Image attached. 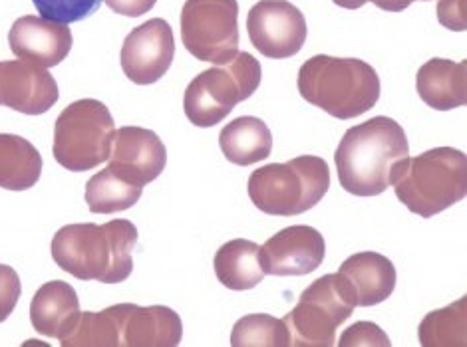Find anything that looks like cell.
Instances as JSON below:
<instances>
[{"label": "cell", "instance_id": "obj_21", "mask_svg": "<svg viewBox=\"0 0 467 347\" xmlns=\"http://www.w3.org/2000/svg\"><path fill=\"white\" fill-rule=\"evenodd\" d=\"M259 249L257 242L244 239H235L221 246L213 260L219 282L237 292L259 286L266 276L259 262Z\"/></svg>", "mask_w": 467, "mask_h": 347}, {"label": "cell", "instance_id": "obj_33", "mask_svg": "<svg viewBox=\"0 0 467 347\" xmlns=\"http://www.w3.org/2000/svg\"><path fill=\"white\" fill-rule=\"evenodd\" d=\"M366 3H370V0H335V5L340 8H348V10H356L364 6Z\"/></svg>", "mask_w": 467, "mask_h": 347}, {"label": "cell", "instance_id": "obj_12", "mask_svg": "<svg viewBox=\"0 0 467 347\" xmlns=\"http://www.w3.org/2000/svg\"><path fill=\"white\" fill-rule=\"evenodd\" d=\"M325 237L306 225L283 229L259 249V262L265 274L305 276L325 262Z\"/></svg>", "mask_w": 467, "mask_h": 347}, {"label": "cell", "instance_id": "obj_13", "mask_svg": "<svg viewBox=\"0 0 467 347\" xmlns=\"http://www.w3.org/2000/svg\"><path fill=\"white\" fill-rule=\"evenodd\" d=\"M58 97V84L44 66L26 60L0 62V106L40 116L57 106Z\"/></svg>", "mask_w": 467, "mask_h": 347}, {"label": "cell", "instance_id": "obj_20", "mask_svg": "<svg viewBox=\"0 0 467 347\" xmlns=\"http://www.w3.org/2000/svg\"><path fill=\"white\" fill-rule=\"evenodd\" d=\"M219 148L229 163L249 167L271 155L273 133L259 117H237L221 129Z\"/></svg>", "mask_w": 467, "mask_h": 347}, {"label": "cell", "instance_id": "obj_18", "mask_svg": "<svg viewBox=\"0 0 467 347\" xmlns=\"http://www.w3.org/2000/svg\"><path fill=\"white\" fill-rule=\"evenodd\" d=\"M80 316V300L76 290L62 280L40 286L30 304V321L44 338L62 340Z\"/></svg>", "mask_w": 467, "mask_h": 347}, {"label": "cell", "instance_id": "obj_10", "mask_svg": "<svg viewBox=\"0 0 467 347\" xmlns=\"http://www.w3.org/2000/svg\"><path fill=\"white\" fill-rule=\"evenodd\" d=\"M247 32L266 58H293L306 42V20L300 10L288 0H259L249 10Z\"/></svg>", "mask_w": 467, "mask_h": 347}, {"label": "cell", "instance_id": "obj_7", "mask_svg": "<svg viewBox=\"0 0 467 347\" xmlns=\"http://www.w3.org/2000/svg\"><path fill=\"white\" fill-rule=\"evenodd\" d=\"M114 117L98 99H78L54 123L52 153L64 169L84 173L109 159Z\"/></svg>", "mask_w": 467, "mask_h": 347}, {"label": "cell", "instance_id": "obj_27", "mask_svg": "<svg viewBox=\"0 0 467 347\" xmlns=\"http://www.w3.org/2000/svg\"><path fill=\"white\" fill-rule=\"evenodd\" d=\"M38 15L60 25H72L92 16L102 6V0H32Z\"/></svg>", "mask_w": 467, "mask_h": 347}, {"label": "cell", "instance_id": "obj_31", "mask_svg": "<svg viewBox=\"0 0 467 347\" xmlns=\"http://www.w3.org/2000/svg\"><path fill=\"white\" fill-rule=\"evenodd\" d=\"M155 3H158V0H106V5L112 8L116 15L130 18L148 15L155 6Z\"/></svg>", "mask_w": 467, "mask_h": 347}, {"label": "cell", "instance_id": "obj_16", "mask_svg": "<svg viewBox=\"0 0 467 347\" xmlns=\"http://www.w3.org/2000/svg\"><path fill=\"white\" fill-rule=\"evenodd\" d=\"M119 345L124 347H173L182 343L183 323L180 313L168 306L141 308L118 304Z\"/></svg>", "mask_w": 467, "mask_h": 347}, {"label": "cell", "instance_id": "obj_8", "mask_svg": "<svg viewBox=\"0 0 467 347\" xmlns=\"http://www.w3.org/2000/svg\"><path fill=\"white\" fill-rule=\"evenodd\" d=\"M356 308L350 288L338 272L315 280L298 298V304L285 316L295 347L335 345L337 330Z\"/></svg>", "mask_w": 467, "mask_h": 347}, {"label": "cell", "instance_id": "obj_32", "mask_svg": "<svg viewBox=\"0 0 467 347\" xmlns=\"http://www.w3.org/2000/svg\"><path fill=\"white\" fill-rule=\"evenodd\" d=\"M378 8L388 10V13H402L414 0H370Z\"/></svg>", "mask_w": 467, "mask_h": 347}, {"label": "cell", "instance_id": "obj_23", "mask_svg": "<svg viewBox=\"0 0 467 347\" xmlns=\"http://www.w3.org/2000/svg\"><path fill=\"white\" fill-rule=\"evenodd\" d=\"M141 189L143 187L131 183L108 165L86 183L84 199L94 215H112V212L128 210L136 205L141 197Z\"/></svg>", "mask_w": 467, "mask_h": 347}, {"label": "cell", "instance_id": "obj_14", "mask_svg": "<svg viewBox=\"0 0 467 347\" xmlns=\"http://www.w3.org/2000/svg\"><path fill=\"white\" fill-rule=\"evenodd\" d=\"M108 161L114 171L143 187L163 173L168 149L155 131L130 126L114 133Z\"/></svg>", "mask_w": 467, "mask_h": 347}, {"label": "cell", "instance_id": "obj_6", "mask_svg": "<svg viewBox=\"0 0 467 347\" xmlns=\"http://www.w3.org/2000/svg\"><path fill=\"white\" fill-rule=\"evenodd\" d=\"M263 70L249 52L217 64L199 74L185 87L183 111L195 128H213L223 121L233 107L249 99L261 86Z\"/></svg>", "mask_w": 467, "mask_h": 347}, {"label": "cell", "instance_id": "obj_19", "mask_svg": "<svg viewBox=\"0 0 467 347\" xmlns=\"http://www.w3.org/2000/svg\"><path fill=\"white\" fill-rule=\"evenodd\" d=\"M416 89L421 102L438 111L467 104V62L433 58L418 70Z\"/></svg>", "mask_w": 467, "mask_h": 347}, {"label": "cell", "instance_id": "obj_2", "mask_svg": "<svg viewBox=\"0 0 467 347\" xmlns=\"http://www.w3.org/2000/svg\"><path fill=\"white\" fill-rule=\"evenodd\" d=\"M410 155L404 128L392 117H372L344 133L335 155L338 181L356 197L382 195L392 169Z\"/></svg>", "mask_w": 467, "mask_h": 347}, {"label": "cell", "instance_id": "obj_28", "mask_svg": "<svg viewBox=\"0 0 467 347\" xmlns=\"http://www.w3.org/2000/svg\"><path fill=\"white\" fill-rule=\"evenodd\" d=\"M22 294L20 278L15 268L0 264V323L15 311Z\"/></svg>", "mask_w": 467, "mask_h": 347}, {"label": "cell", "instance_id": "obj_4", "mask_svg": "<svg viewBox=\"0 0 467 347\" xmlns=\"http://www.w3.org/2000/svg\"><path fill=\"white\" fill-rule=\"evenodd\" d=\"M396 197L421 219L436 217L467 195V155L436 148L400 161L390 177Z\"/></svg>", "mask_w": 467, "mask_h": 347}, {"label": "cell", "instance_id": "obj_3", "mask_svg": "<svg viewBox=\"0 0 467 347\" xmlns=\"http://www.w3.org/2000/svg\"><path fill=\"white\" fill-rule=\"evenodd\" d=\"M380 89L378 72L364 60L320 54L298 70V92L305 102L337 119H352L370 111Z\"/></svg>", "mask_w": 467, "mask_h": 347}, {"label": "cell", "instance_id": "obj_30", "mask_svg": "<svg viewBox=\"0 0 467 347\" xmlns=\"http://www.w3.org/2000/svg\"><path fill=\"white\" fill-rule=\"evenodd\" d=\"M438 20L453 32L467 28V0H438Z\"/></svg>", "mask_w": 467, "mask_h": 347}, {"label": "cell", "instance_id": "obj_11", "mask_svg": "<svg viewBox=\"0 0 467 347\" xmlns=\"http://www.w3.org/2000/svg\"><path fill=\"white\" fill-rule=\"evenodd\" d=\"M175 56V38L168 20L151 18L133 28L121 46V70L128 80L150 86L168 74Z\"/></svg>", "mask_w": 467, "mask_h": 347}, {"label": "cell", "instance_id": "obj_5", "mask_svg": "<svg viewBox=\"0 0 467 347\" xmlns=\"http://www.w3.org/2000/svg\"><path fill=\"white\" fill-rule=\"evenodd\" d=\"M249 197L261 212L296 217L317 207L330 189V167L317 155L271 163L251 173Z\"/></svg>", "mask_w": 467, "mask_h": 347}, {"label": "cell", "instance_id": "obj_1", "mask_svg": "<svg viewBox=\"0 0 467 347\" xmlns=\"http://www.w3.org/2000/svg\"><path fill=\"white\" fill-rule=\"evenodd\" d=\"M138 229L126 219L106 225H66L52 239V259L78 280L119 284L133 270L131 252L138 244Z\"/></svg>", "mask_w": 467, "mask_h": 347}, {"label": "cell", "instance_id": "obj_26", "mask_svg": "<svg viewBox=\"0 0 467 347\" xmlns=\"http://www.w3.org/2000/svg\"><path fill=\"white\" fill-rule=\"evenodd\" d=\"M231 343L235 347H286L291 345V332L285 320L266 313H249L235 323Z\"/></svg>", "mask_w": 467, "mask_h": 347}, {"label": "cell", "instance_id": "obj_15", "mask_svg": "<svg viewBox=\"0 0 467 347\" xmlns=\"http://www.w3.org/2000/svg\"><path fill=\"white\" fill-rule=\"evenodd\" d=\"M72 30L68 25L38 16L18 18L8 32V46L20 60L54 68L72 50Z\"/></svg>", "mask_w": 467, "mask_h": 347}, {"label": "cell", "instance_id": "obj_24", "mask_svg": "<svg viewBox=\"0 0 467 347\" xmlns=\"http://www.w3.org/2000/svg\"><path fill=\"white\" fill-rule=\"evenodd\" d=\"M64 347H118L119 310L118 304L102 311H80L72 330L60 340Z\"/></svg>", "mask_w": 467, "mask_h": 347}, {"label": "cell", "instance_id": "obj_17", "mask_svg": "<svg viewBox=\"0 0 467 347\" xmlns=\"http://www.w3.org/2000/svg\"><path fill=\"white\" fill-rule=\"evenodd\" d=\"M338 274L347 280L356 306L382 304L396 288V268L390 259L378 252H358L342 262Z\"/></svg>", "mask_w": 467, "mask_h": 347}, {"label": "cell", "instance_id": "obj_9", "mask_svg": "<svg viewBox=\"0 0 467 347\" xmlns=\"http://www.w3.org/2000/svg\"><path fill=\"white\" fill-rule=\"evenodd\" d=\"M182 42L197 60L225 64L239 54L237 0H185Z\"/></svg>", "mask_w": 467, "mask_h": 347}, {"label": "cell", "instance_id": "obj_22", "mask_svg": "<svg viewBox=\"0 0 467 347\" xmlns=\"http://www.w3.org/2000/svg\"><path fill=\"white\" fill-rule=\"evenodd\" d=\"M40 175L42 157L35 145L13 133H0V189L26 191Z\"/></svg>", "mask_w": 467, "mask_h": 347}, {"label": "cell", "instance_id": "obj_25", "mask_svg": "<svg viewBox=\"0 0 467 347\" xmlns=\"http://www.w3.org/2000/svg\"><path fill=\"white\" fill-rule=\"evenodd\" d=\"M467 298L453 301L451 306L430 311L421 320L418 335L424 347H465Z\"/></svg>", "mask_w": 467, "mask_h": 347}, {"label": "cell", "instance_id": "obj_29", "mask_svg": "<svg viewBox=\"0 0 467 347\" xmlns=\"http://www.w3.org/2000/svg\"><path fill=\"white\" fill-rule=\"evenodd\" d=\"M340 347L347 345H390V340L384 333V330H380L372 321H360L354 323L350 330H347L342 333V338L338 342Z\"/></svg>", "mask_w": 467, "mask_h": 347}]
</instances>
